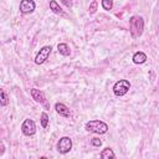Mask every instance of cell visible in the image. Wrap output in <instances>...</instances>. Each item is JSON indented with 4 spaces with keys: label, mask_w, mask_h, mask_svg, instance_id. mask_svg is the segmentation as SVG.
Returning <instances> with one entry per match:
<instances>
[{
    "label": "cell",
    "mask_w": 159,
    "mask_h": 159,
    "mask_svg": "<svg viewBox=\"0 0 159 159\" xmlns=\"http://www.w3.org/2000/svg\"><path fill=\"white\" fill-rule=\"evenodd\" d=\"M129 31L132 37L138 39L142 36L143 31H144V20L142 16L139 15H133L129 19Z\"/></svg>",
    "instance_id": "1"
},
{
    "label": "cell",
    "mask_w": 159,
    "mask_h": 159,
    "mask_svg": "<svg viewBox=\"0 0 159 159\" xmlns=\"http://www.w3.org/2000/svg\"><path fill=\"white\" fill-rule=\"evenodd\" d=\"M21 132H22V134L26 135V137L34 135V134L36 133V123H35L32 119H30V118L25 119V120L22 122V124H21Z\"/></svg>",
    "instance_id": "5"
},
{
    "label": "cell",
    "mask_w": 159,
    "mask_h": 159,
    "mask_svg": "<svg viewBox=\"0 0 159 159\" xmlns=\"http://www.w3.org/2000/svg\"><path fill=\"white\" fill-rule=\"evenodd\" d=\"M7 103H9V98H7L6 93H5V91L1 89V91H0V104H1L2 107H5Z\"/></svg>",
    "instance_id": "14"
},
{
    "label": "cell",
    "mask_w": 159,
    "mask_h": 159,
    "mask_svg": "<svg viewBox=\"0 0 159 159\" xmlns=\"http://www.w3.org/2000/svg\"><path fill=\"white\" fill-rule=\"evenodd\" d=\"M40 118H41V119H40V120H41V127H42V128H46L47 124H48V116H47V113H46V112H42Z\"/></svg>",
    "instance_id": "15"
},
{
    "label": "cell",
    "mask_w": 159,
    "mask_h": 159,
    "mask_svg": "<svg viewBox=\"0 0 159 159\" xmlns=\"http://www.w3.org/2000/svg\"><path fill=\"white\" fill-rule=\"evenodd\" d=\"M57 50H58V52H60L62 56H70V55H71V48H70V46H68L67 43H65V42L58 43V45H57Z\"/></svg>",
    "instance_id": "12"
},
{
    "label": "cell",
    "mask_w": 159,
    "mask_h": 159,
    "mask_svg": "<svg viewBox=\"0 0 159 159\" xmlns=\"http://www.w3.org/2000/svg\"><path fill=\"white\" fill-rule=\"evenodd\" d=\"M72 149V140L70 137H62L57 142V150L61 154H67Z\"/></svg>",
    "instance_id": "6"
},
{
    "label": "cell",
    "mask_w": 159,
    "mask_h": 159,
    "mask_svg": "<svg viewBox=\"0 0 159 159\" xmlns=\"http://www.w3.org/2000/svg\"><path fill=\"white\" fill-rule=\"evenodd\" d=\"M129 89H130V82L128 80H119L113 86V93L118 97L127 94Z\"/></svg>",
    "instance_id": "3"
},
{
    "label": "cell",
    "mask_w": 159,
    "mask_h": 159,
    "mask_svg": "<svg viewBox=\"0 0 159 159\" xmlns=\"http://www.w3.org/2000/svg\"><path fill=\"white\" fill-rule=\"evenodd\" d=\"M132 60H133V62H134L135 65H140V63H144V62L147 61V55H145L143 51H137V52L133 55Z\"/></svg>",
    "instance_id": "10"
},
{
    "label": "cell",
    "mask_w": 159,
    "mask_h": 159,
    "mask_svg": "<svg viewBox=\"0 0 159 159\" xmlns=\"http://www.w3.org/2000/svg\"><path fill=\"white\" fill-rule=\"evenodd\" d=\"M102 7L104 10H111L113 7V1L112 0H102Z\"/></svg>",
    "instance_id": "16"
},
{
    "label": "cell",
    "mask_w": 159,
    "mask_h": 159,
    "mask_svg": "<svg viewBox=\"0 0 159 159\" xmlns=\"http://www.w3.org/2000/svg\"><path fill=\"white\" fill-rule=\"evenodd\" d=\"M91 143H92L93 147H101V145H102V140L98 139V138H92Z\"/></svg>",
    "instance_id": "18"
},
{
    "label": "cell",
    "mask_w": 159,
    "mask_h": 159,
    "mask_svg": "<svg viewBox=\"0 0 159 159\" xmlns=\"http://www.w3.org/2000/svg\"><path fill=\"white\" fill-rule=\"evenodd\" d=\"M36 7V4L34 0H21L20 1V12L21 14H31Z\"/></svg>",
    "instance_id": "8"
},
{
    "label": "cell",
    "mask_w": 159,
    "mask_h": 159,
    "mask_svg": "<svg viewBox=\"0 0 159 159\" xmlns=\"http://www.w3.org/2000/svg\"><path fill=\"white\" fill-rule=\"evenodd\" d=\"M55 109H56V112H57L60 116H62V117H65V118H70V117H71V111H70V108H68L66 104H63V103H56V104H55Z\"/></svg>",
    "instance_id": "9"
},
{
    "label": "cell",
    "mask_w": 159,
    "mask_h": 159,
    "mask_svg": "<svg viewBox=\"0 0 159 159\" xmlns=\"http://www.w3.org/2000/svg\"><path fill=\"white\" fill-rule=\"evenodd\" d=\"M86 129L88 132H92V133L104 134L108 132V124L102 122V120H98V119H92V120H88L86 123Z\"/></svg>",
    "instance_id": "2"
},
{
    "label": "cell",
    "mask_w": 159,
    "mask_h": 159,
    "mask_svg": "<svg viewBox=\"0 0 159 159\" xmlns=\"http://www.w3.org/2000/svg\"><path fill=\"white\" fill-rule=\"evenodd\" d=\"M99 157L103 158V159H113V158H116V154H114V152L112 150V148H104V149L101 152Z\"/></svg>",
    "instance_id": "13"
},
{
    "label": "cell",
    "mask_w": 159,
    "mask_h": 159,
    "mask_svg": "<svg viewBox=\"0 0 159 159\" xmlns=\"http://www.w3.org/2000/svg\"><path fill=\"white\" fill-rule=\"evenodd\" d=\"M51 50H52L51 46H43L42 48H40V51L37 52V55L35 57V63L36 65H42L48 58V56L51 53Z\"/></svg>",
    "instance_id": "7"
},
{
    "label": "cell",
    "mask_w": 159,
    "mask_h": 159,
    "mask_svg": "<svg viewBox=\"0 0 159 159\" xmlns=\"http://www.w3.org/2000/svg\"><path fill=\"white\" fill-rule=\"evenodd\" d=\"M30 93H31V97L35 99V102L40 103L43 107V109H50V103L46 99L45 93L42 91H40L37 88H32V89H30Z\"/></svg>",
    "instance_id": "4"
},
{
    "label": "cell",
    "mask_w": 159,
    "mask_h": 159,
    "mask_svg": "<svg viewBox=\"0 0 159 159\" xmlns=\"http://www.w3.org/2000/svg\"><path fill=\"white\" fill-rule=\"evenodd\" d=\"M50 10H52V12L56 15H65L63 10L61 9V6L57 4L56 0H50Z\"/></svg>",
    "instance_id": "11"
},
{
    "label": "cell",
    "mask_w": 159,
    "mask_h": 159,
    "mask_svg": "<svg viewBox=\"0 0 159 159\" xmlns=\"http://www.w3.org/2000/svg\"><path fill=\"white\" fill-rule=\"evenodd\" d=\"M61 1H62L67 7H70V6L72 5V0H61Z\"/></svg>",
    "instance_id": "19"
},
{
    "label": "cell",
    "mask_w": 159,
    "mask_h": 159,
    "mask_svg": "<svg viewBox=\"0 0 159 159\" xmlns=\"http://www.w3.org/2000/svg\"><path fill=\"white\" fill-rule=\"evenodd\" d=\"M97 5H98V2H97L96 0H93V1L89 4V7H88L89 14H94V12L97 11Z\"/></svg>",
    "instance_id": "17"
}]
</instances>
